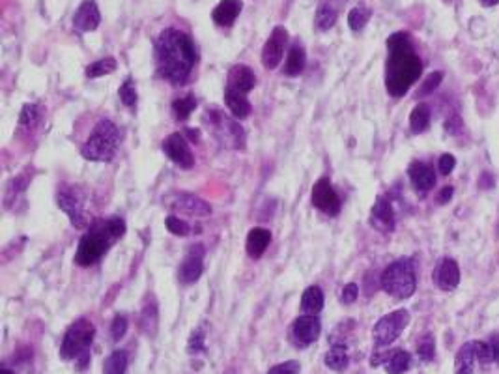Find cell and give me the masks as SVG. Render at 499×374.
Here are the masks:
<instances>
[{
    "mask_svg": "<svg viewBox=\"0 0 499 374\" xmlns=\"http://www.w3.org/2000/svg\"><path fill=\"white\" fill-rule=\"evenodd\" d=\"M288 43V30L284 27H275L267 42L262 47V64L266 70H275L284 56V47Z\"/></svg>",
    "mask_w": 499,
    "mask_h": 374,
    "instance_id": "10",
    "label": "cell"
},
{
    "mask_svg": "<svg viewBox=\"0 0 499 374\" xmlns=\"http://www.w3.org/2000/svg\"><path fill=\"white\" fill-rule=\"evenodd\" d=\"M56 204L59 208L68 214L69 221L75 229H85L88 224L85 214V195L77 186H62L56 193Z\"/></svg>",
    "mask_w": 499,
    "mask_h": 374,
    "instance_id": "9",
    "label": "cell"
},
{
    "mask_svg": "<svg viewBox=\"0 0 499 374\" xmlns=\"http://www.w3.org/2000/svg\"><path fill=\"white\" fill-rule=\"evenodd\" d=\"M371 224L376 230L389 234L395 230V212L393 206L385 197H378L371 210Z\"/></svg>",
    "mask_w": 499,
    "mask_h": 374,
    "instance_id": "16",
    "label": "cell"
},
{
    "mask_svg": "<svg viewBox=\"0 0 499 374\" xmlns=\"http://www.w3.org/2000/svg\"><path fill=\"white\" fill-rule=\"evenodd\" d=\"M42 118V109L36 103H27L21 111V116H19V126L23 129H30L34 128Z\"/></svg>",
    "mask_w": 499,
    "mask_h": 374,
    "instance_id": "36",
    "label": "cell"
},
{
    "mask_svg": "<svg viewBox=\"0 0 499 374\" xmlns=\"http://www.w3.org/2000/svg\"><path fill=\"white\" fill-rule=\"evenodd\" d=\"M0 374H16L13 370H10L8 367H2V370H0Z\"/></svg>",
    "mask_w": 499,
    "mask_h": 374,
    "instance_id": "52",
    "label": "cell"
},
{
    "mask_svg": "<svg viewBox=\"0 0 499 374\" xmlns=\"http://www.w3.org/2000/svg\"><path fill=\"white\" fill-rule=\"evenodd\" d=\"M202 272H204V247L191 246V249L187 251L186 258L181 262L178 277H180L181 283L191 284L197 283L198 279H200Z\"/></svg>",
    "mask_w": 499,
    "mask_h": 374,
    "instance_id": "13",
    "label": "cell"
},
{
    "mask_svg": "<svg viewBox=\"0 0 499 374\" xmlns=\"http://www.w3.org/2000/svg\"><path fill=\"white\" fill-rule=\"evenodd\" d=\"M477 363V352H475V341L464 342L455 358V374H473Z\"/></svg>",
    "mask_w": 499,
    "mask_h": 374,
    "instance_id": "23",
    "label": "cell"
},
{
    "mask_svg": "<svg viewBox=\"0 0 499 374\" xmlns=\"http://www.w3.org/2000/svg\"><path fill=\"white\" fill-rule=\"evenodd\" d=\"M155 62L163 79L181 85L191 75L197 62V47L186 32L167 28L155 42Z\"/></svg>",
    "mask_w": 499,
    "mask_h": 374,
    "instance_id": "1",
    "label": "cell"
},
{
    "mask_svg": "<svg viewBox=\"0 0 499 374\" xmlns=\"http://www.w3.org/2000/svg\"><path fill=\"white\" fill-rule=\"evenodd\" d=\"M455 167H457V157L452 154H443L440 159H438V171H440L443 176H449Z\"/></svg>",
    "mask_w": 499,
    "mask_h": 374,
    "instance_id": "44",
    "label": "cell"
},
{
    "mask_svg": "<svg viewBox=\"0 0 499 374\" xmlns=\"http://www.w3.org/2000/svg\"><path fill=\"white\" fill-rule=\"evenodd\" d=\"M372 17V10L366 4H357L356 8H351L350 13H348V27L354 30V32H359L363 28L366 27V23L371 21Z\"/></svg>",
    "mask_w": 499,
    "mask_h": 374,
    "instance_id": "30",
    "label": "cell"
},
{
    "mask_svg": "<svg viewBox=\"0 0 499 374\" xmlns=\"http://www.w3.org/2000/svg\"><path fill=\"white\" fill-rule=\"evenodd\" d=\"M241 8H244L241 0H221L212 13L213 23L219 27H232L241 13Z\"/></svg>",
    "mask_w": 499,
    "mask_h": 374,
    "instance_id": "21",
    "label": "cell"
},
{
    "mask_svg": "<svg viewBox=\"0 0 499 374\" xmlns=\"http://www.w3.org/2000/svg\"><path fill=\"white\" fill-rule=\"evenodd\" d=\"M195 109H197V97L193 94H187L186 97H180L172 103V112H174L176 120H187Z\"/></svg>",
    "mask_w": 499,
    "mask_h": 374,
    "instance_id": "34",
    "label": "cell"
},
{
    "mask_svg": "<svg viewBox=\"0 0 499 374\" xmlns=\"http://www.w3.org/2000/svg\"><path fill=\"white\" fill-rule=\"evenodd\" d=\"M256 85V75L255 71L251 70L249 66L238 64L234 66L232 70L229 71V79H227V88L239 94H249Z\"/></svg>",
    "mask_w": 499,
    "mask_h": 374,
    "instance_id": "17",
    "label": "cell"
},
{
    "mask_svg": "<svg viewBox=\"0 0 499 374\" xmlns=\"http://www.w3.org/2000/svg\"><path fill=\"white\" fill-rule=\"evenodd\" d=\"M431 107L426 103H417L411 114H409V128H411L415 135L425 133L428 126H431Z\"/></svg>",
    "mask_w": 499,
    "mask_h": 374,
    "instance_id": "29",
    "label": "cell"
},
{
    "mask_svg": "<svg viewBox=\"0 0 499 374\" xmlns=\"http://www.w3.org/2000/svg\"><path fill=\"white\" fill-rule=\"evenodd\" d=\"M417 356L421 361H432L435 356V341L432 333H426L425 337H421V341L417 342Z\"/></svg>",
    "mask_w": 499,
    "mask_h": 374,
    "instance_id": "37",
    "label": "cell"
},
{
    "mask_svg": "<svg viewBox=\"0 0 499 374\" xmlns=\"http://www.w3.org/2000/svg\"><path fill=\"white\" fill-rule=\"evenodd\" d=\"M441 80H443V73H441V71H432V73L423 80V85L419 86V90H417L415 96L417 97L431 96V94H434V90H438V86L441 85Z\"/></svg>",
    "mask_w": 499,
    "mask_h": 374,
    "instance_id": "38",
    "label": "cell"
},
{
    "mask_svg": "<svg viewBox=\"0 0 499 374\" xmlns=\"http://www.w3.org/2000/svg\"><path fill=\"white\" fill-rule=\"evenodd\" d=\"M118 146H120V131L116 123H112L111 120H100L88 140L80 148V154L85 159L103 163L116 155Z\"/></svg>",
    "mask_w": 499,
    "mask_h": 374,
    "instance_id": "5",
    "label": "cell"
},
{
    "mask_svg": "<svg viewBox=\"0 0 499 374\" xmlns=\"http://www.w3.org/2000/svg\"><path fill=\"white\" fill-rule=\"evenodd\" d=\"M445 131L449 135H460L464 131V123L462 120H460V116H451L449 120L445 122Z\"/></svg>",
    "mask_w": 499,
    "mask_h": 374,
    "instance_id": "47",
    "label": "cell"
},
{
    "mask_svg": "<svg viewBox=\"0 0 499 374\" xmlns=\"http://www.w3.org/2000/svg\"><path fill=\"white\" fill-rule=\"evenodd\" d=\"M382 289L397 299H408L417 289L415 266L411 258H399L383 270L380 277Z\"/></svg>",
    "mask_w": 499,
    "mask_h": 374,
    "instance_id": "6",
    "label": "cell"
},
{
    "mask_svg": "<svg viewBox=\"0 0 499 374\" xmlns=\"http://www.w3.org/2000/svg\"><path fill=\"white\" fill-rule=\"evenodd\" d=\"M170 206L176 210H180V212H184V214L198 215V217H200V215L212 214V206H210L206 200H202V198L195 197V195H189V193H180Z\"/></svg>",
    "mask_w": 499,
    "mask_h": 374,
    "instance_id": "20",
    "label": "cell"
},
{
    "mask_svg": "<svg viewBox=\"0 0 499 374\" xmlns=\"http://www.w3.org/2000/svg\"><path fill=\"white\" fill-rule=\"evenodd\" d=\"M337 17H339L337 8H335L333 4H327V2H325V4L320 6L318 11H316V28L322 30V32L330 30V28L335 27Z\"/></svg>",
    "mask_w": 499,
    "mask_h": 374,
    "instance_id": "32",
    "label": "cell"
},
{
    "mask_svg": "<svg viewBox=\"0 0 499 374\" xmlns=\"http://www.w3.org/2000/svg\"><path fill=\"white\" fill-rule=\"evenodd\" d=\"M311 200L314 208H318L327 215H337L340 212V198L327 178H320L318 182L314 183Z\"/></svg>",
    "mask_w": 499,
    "mask_h": 374,
    "instance_id": "11",
    "label": "cell"
},
{
    "mask_svg": "<svg viewBox=\"0 0 499 374\" xmlns=\"http://www.w3.org/2000/svg\"><path fill=\"white\" fill-rule=\"evenodd\" d=\"M94 335H96V327L90 320L80 318V320L73 322L68 327L64 339H62L60 356L68 359V361L73 359L77 367L83 370L90 361V348L92 342H94Z\"/></svg>",
    "mask_w": 499,
    "mask_h": 374,
    "instance_id": "4",
    "label": "cell"
},
{
    "mask_svg": "<svg viewBox=\"0 0 499 374\" xmlns=\"http://www.w3.org/2000/svg\"><path fill=\"white\" fill-rule=\"evenodd\" d=\"M167 229H169V232H172L174 236H189V232H191V227L186 223L184 219H180V217H176V215H169L165 219Z\"/></svg>",
    "mask_w": 499,
    "mask_h": 374,
    "instance_id": "41",
    "label": "cell"
},
{
    "mask_svg": "<svg viewBox=\"0 0 499 374\" xmlns=\"http://www.w3.org/2000/svg\"><path fill=\"white\" fill-rule=\"evenodd\" d=\"M475 352H477V363L479 365L488 367V365L495 363L494 350H492V346H490V342L475 341Z\"/></svg>",
    "mask_w": 499,
    "mask_h": 374,
    "instance_id": "39",
    "label": "cell"
},
{
    "mask_svg": "<svg viewBox=\"0 0 499 374\" xmlns=\"http://www.w3.org/2000/svg\"><path fill=\"white\" fill-rule=\"evenodd\" d=\"M126 370H128V354L124 350H114L103 363V374H126Z\"/></svg>",
    "mask_w": 499,
    "mask_h": 374,
    "instance_id": "31",
    "label": "cell"
},
{
    "mask_svg": "<svg viewBox=\"0 0 499 374\" xmlns=\"http://www.w3.org/2000/svg\"><path fill=\"white\" fill-rule=\"evenodd\" d=\"M206 120H210V126L213 128V133L219 139L221 145H224L227 148H236L241 150L245 146V131L241 129L236 118H227L223 112L215 111V109H208L206 111Z\"/></svg>",
    "mask_w": 499,
    "mask_h": 374,
    "instance_id": "7",
    "label": "cell"
},
{
    "mask_svg": "<svg viewBox=\"0 0 499 374\" xmlns=\"http://www.w3.org/2000/svg\"><path fill=\"white\" fill-rule=\"evenodd\" d=\"M157 322H160V316H157V305H144L143 315H140V327L146 335H155L157 332Z\"/></svg>",
    "mask_w": 499,
    "mask_h": 374,
    "instance_id": "33",
    "label": "cell"
},
{
    "mask_svg": "<svg viewBox=\"0 0 499 374\" xmlns=\"http://www.w3.org/2000/svg\"><path fill=\"white\" fill-rule=\"evenodd\" d=\"M324 363L327 369L335 370V373H344V370L348 369V365H350V358H348V352H346L344 344L335 342L333 348H331L330 352L325 354Z\"/></svg>",
    "mask_w": 499,
    "mask_h": 374,
    "instance_id": "27",
    "label": "cell"
},
{
    "mask_svg": "<svg viewBox=\"0 0 499 374\" xmlns=\"http://www.w3.org/2000/svg\"><path fill=\"white\" fill-rule=\"evenodd\" d=\"M206 337H204V332L202 330H195L189 337V342H187V354H198V352H206Z\"/></svg>",
    "mask_w": 499,
    "mask_h": 374,
    "instance_id": "43",
    "label": "cell"
},
{
    "mask_svg": "<svg viewBox=\"0 0 499 374\" xmlns=\"http://www.w3.org/2000/svg\"><path fill=\"white\" fill-rule=\"evenodd\" d=\"M118 94H120V99H122L126 107H135V103H137V88H135L133 80L126 79V83L120 86Z\"/></svg>",
    "mask_w": 499,
    "mask_h": 374,
    "instance_id": "40",
    "label": "cell"
},
{
    "mask_svg": "<svg viewBox=\"0 0 499 374\" xmlns=\"http://www.w3.org/2000/svg\"><path fill=\"white\" fill-rule=\"evenodd\" d=\"M299 367H301V365H299L298 361H284V363L271 367V369L267 370V374H299Z\"/></svg>",
    "mask_w": 499,
    "mask_h": 374,
    "instance_id": "45",
    "label": "cell"
},
{
    "mask_svg": "<svg viewBox=\"0 0 499 374\" xmlns=\"http://www.w3.org/2000/svg\"><path fill=\"white\" fill-rule=\"evenodd\" d=\"M126 333H128V318H126L124 315H116L111 324L112 341L118 342L120 339H124V337H126Z\"/></svg>",
    "mask_w": 499,
    "mask_h": 374,
    "instance_id": "42",
    "label": "cell"
},
{
    "mask_svg": "<svg viewBox=\"0 0 499 374\" xmlns=\"http://www.w3.org/2000/svg\"><path fill=\"white\" fill-rule=\"evenodd\" d=\"M479 186H481V189H492V187H494V178H492V174H490V172H483V176L479 178Z\"/></svg>",
    "mask_w": 499,
    "mask_h": 374,
    "instance_id": "49",
    "label": "cell"
},
{
    "mask_svg": "<svg viewBox=\"0 0 499 374\" xmlns=\"http://www.w3.org/2000/svg\"><path fill=\"white\" fill-rule=\"evenodd\" d=\"M245 96L247 94H239V92H234L230 88H224V103H227V107H229V111L232 112V116L236 120H245L253 111L251 102Z\"/></svg>",
    "mask_w": 499,
    "mask_h": 374,
    "instance_id": "24",
    "label": "cell"
},
{
    "mask_svg": "<svg viewBox=\"0 0 499 374\" xmlns=\"http://www.w3.org/2000/svg\"><path fill=\"white\" fill-rule=\"evenodd\" d=\"M124 232H126V221L122 217H111V219L96 223L80 238L77 253H75V262L79 266L96 264L109 251V247L118 238H122Z\"/></svg>",
    "mask_w": 499,
    "mask_h": 374,
    "instance_id": "3",
    "label": "cell"
},
{
    "mask_svg": "<svg viewBox=\"0 0 499 374\" xmlns=\"http://www.w3.org/2000/svg\"><path fill=\"white\" fill-rule=\"evenodd\" d=\"M163 152L167 154L172 163L180 165L181 169H191L195 165V157L193 152L187 145V140L184 135L180 133H170L165 140H163Z\"/></svg>",
    "mask_w": 499,
    "mask_h": 374,
    "instance_id": "12",
    "label": "cell"
},
{
    "mask_svg": "<svg viewBox=\"0 0 499 374\" xmlns=\"http://www.w3.org/2000/svg\"><path fill=\"white\" fill-rule=\"evenodd\" d=\"M359 296V286L356 283H348L340 292V301L342 303H354Z\"/></svg>",
    "mask_w": 499,
    "mask_h": 374,
    "instance_id": "46",
    "label": "cell"
},
{
    "mask_svg": "<svg viewBox=\"0 0 499 374\" xmlns=\"http://www.w3.org/2000/svg\"><path fill=\"white\" fill-rule=\"evenodd\" d=\"M101 13L96 2H83L73 16V27L79 32H92L100 27Z\"/></svg>",
    "mask_w": 499,
    "mask_h": 374,
    "instance_id": "19",
    "label": "cell"
},
{
    "mask_svg": "<svg viewBox=\"0 0 499 374\" xmlns=\"http://www.w3.org/2000/svg\"><path fill=\"white\" fill-rule=\"evenodd\" d=\"M484 8H494V6L499 4V0H479Z\"/></svg>",
    "mask_w": 499,
    "mask_h": 374,
    "instance_id": "51",
    "label": "cell"
},
{
    "mask_svg": "<svg viewBox=\"0 0 499 374\" xmlns=\"http://www.w3.org/2000/svg\"><path fill=\"white\" fill-rule=\"evenodd\" d=\"M305 64H307V54H305V47L301 43L296 42L288 51L287 62H284V68H282V73L287 77H298L299 73H303L305 70Z\"/></svg>",
    "mask_w": 499,
    "mask_h": 374,
    "instance_id": "25",
    "label": "cell"
},
{
    "mask_svg": "<svg viewBox=\"0 0 499 374\" xmlns=\"http://www.w3.org/2000/svg\"><path fill=\"white\" fill-rule=\"evenodd\" d=\"M409 324V313L406 309H399L389 313V315L382 316L376 322V326L372 330V337H374V344L378 348L389 346L391 342H395L400 337V333L408 327Z\"/></svg>",
    "mask_w": 499,
    "mask_h": 374,
    "instance_id": "8",
    "label": "cell"
},
{
    "mask_svg": "<svg viewBox=\"0 0 499 374\" xmlns=\"http://www.w3.org/2000/svg\"><path fill=\"white\" fill-rule=\"evenodd\" d=\"M320 332H322V324L314 315L299 316L292 324V337L301 346H307V344L316 341L320 337Z\"/></svg>",
    "mask_w": 499,
    "mask_h": 374,
    "instance_id": "15",
    "label": "cell"
},
{
    "mask_svg": "<svg viewBox=\"0 0 499 374\" xmlns=\"http://www.w3.org/2000/svg\"><path fill=\"white\" fill-rule=\"evenodd\" d=\"M387 49L385 88L393 97H402L421 77L423 62L415 53L408 32H395L387 40Z\"/></svg>",
    "mask_w": 499,
    "mask_h": 374,
    "instance_id": "2",
    "label": "cell"
},
{
    "mask_svg": "<svg viewBox=\"0 0 499 374\" xmlns=\"http://www.w3.org/2000/svg\"><path fill=\"white\" fill-rule=\"evenodd\" d=\"M408 176L411 186L419 193H428L432 187L435 186V172L431 165L421 163V161H414L408 169Z\"/></svg>",
    "mask_w": 499,
    "mask_h": 374,
    "instance_id": "18",
    "label": "cell"
},
{
    "mask_svg": "<svg viewBox=\"0 0 499 374\" xmlns=\"http://www.w3.org/2000/svg\"><path fill=\"white\" fill-rule=\"evenodd\" d=\"M116 60L107 56V59H101L97 60V62H94V64L88 66V68H86V77H90V79L103 77V75H109L116 70Z\"/></svg>",
    "mask_w": 499,
    "mask_h": 374,
    "instance_id": "35",
    "label": "cell"
},
{
    "mask_svg": "<svg viewBox=\"0 0 499 374\" xmlns=\"http://www.w3.org/2000/svg\"><path fill=\"white\" fill-rule=\"evenodd\" d=\"M301 309L305 315H318L324 309V292L320 286H308L301 296Z\"/></svg>",
    "mask_w": 499,
    "mask_h": 374,
    "instance_id": "28",
    "label": "cell"
},
{
    "mask_svg": "<svg viewBox=\"0 0 499 374\" xmlns=\"http://www.w3.org/2000/svg\"><path fill=\"white\" fill-rule=\"evenodd\" d=\"M490 346H492V350H494V358H495V363L499 365V335H492V339H490Z\"/></svg>",
    "mask_w": 499,
    "mask_h": 374,
    "instance_id": "50",
    "label": "cell"
},
{
    "mask_svg": "<svg viewBox=\"0 0 499 374\" xmlns=\"http://www.w3.org/2000/svg\"><path fill=\"white\" fill-rule=\"evenodd\" d=\"M270 241H271L270 230L262 229V227H256V229L251 230L249 236H247V243H245V247H247V255H249L251 258H260L262 255L266 253Z\"/></svg>",
    "mask_w": 499,
    "mask_h": 374,
    "instance_id": "22",
    "label": "cell"
},
{
    "mask_svg": "<svg viewBox=\"0 0 499 374\" xmlns=\"http://www.w3.org/2000/svg\"><path fill=\"white\" fill-rule=\"evenodd\" d=\"M383 365L389 374H404L411 367V356L402 348H397V350L387 352Z\"/></svg>",
    "mask_w": 499,
    "mask_h": 374,
    "instance_id": "26",
    "label": "cell"
},
{
    "mask_svg": "<svg viewBox=\"0 0 499 374\" xmlns=\"http://www.w3.org/2000/svg\"><path fill=\"white\" fill-rule=\"evenodd\" d=\"M434 283L443 292H452L460 284V267L455 258H443L435 266Z\"/></svg>",
    "mask_w": 499,
    "mask_h": 374,
    "instance_id": "14",
    "label": "cell"
},
{
    "mask_svg": "<svg viewBox=\"0 0 499 374\" xmlns=\"http://www.w3.org/2000/svg\"><path fill=\"white\" fill-rule=\"evenodd\" d=\"M452 195H455V187L445 186V187H441V191L438 193V197H435V200H438L440 204H447L452 198Z\"/></svg>",
    "mask_w": 499,
    "mask_h": 374,
    "instance_id": "48",
    "label": "cell"
}]
</instances>
